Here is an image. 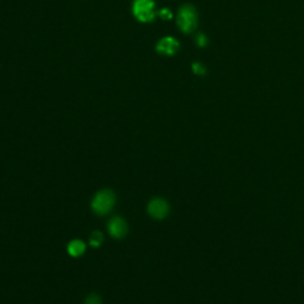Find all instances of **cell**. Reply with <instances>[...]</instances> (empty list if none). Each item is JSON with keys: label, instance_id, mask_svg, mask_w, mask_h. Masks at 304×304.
I'll list each match as a JSON object with an SVG mask.
<instances>
[{"label": "cell", "instance_id": "6", "mask_svg": "<svg viewBox=\"0 0 304 304\" xmlns=\"http://www.w3.org/2000/svg\"><path fill=\"white\" fill-rule=\"evenodd\" d=\"M156 49L162 55H173L178 50V42L172 37H164L157 43Z\"/></svg>", "mask_w": 304, "mask_h": 304}, {"label": "cell", "instance_id": "3", "mask_svg": "<svg viewBox=\"0 0 304 304\" xmlns=\"http://www.w3.org/2000/svg\"><path fill=\"white\" fill-rule=\"evenodd\" d=\"M132 10L136 18L144 23L152 21L156 17L153 0H135Z\"/></svg>", "mask_w": 304, "mask_h": 304}, {"label": "cell", "instance_id": "1", "mask_svg": "<svg viewBox=\"0 0 304 304\" xmlns=\"http://www.w3.org/2000/svg\"><path fill=\"white\" fill-rule=\"evenodd\" d=\"M116 204V194L110 189H104L95 195L92 201L93 212L98 215H106Z\"/></svg>", "mask_w": 304, "mask_h": 304}, {"label": "cell", "instance_id": "9", "mask_svg": "<svg viewBox=\"0 0 304 304\" xmlns=\"http://www.w3.org/2000/svg\"><path fill=\"white\" fill-rule=\"evenodd\" d=\"M85 304H102V303H101V299L98 296V295L92 294L87 297Z\"/></svg>", "mask_w": 304, "mask_h": 304}, {"label": "cell", "instance_id": "4", "mask_svg": "<svg viewBox=\"0 0 304 304\" xmlns=\"http://www.w3.org/2000/svg\"><path fill=\"white\" fill-rule=\"evenodd\" d=\"M169 203L163 198H153L148 206V213L151 218L156 220H162L166 218L169 214Z\"/></svg>", "mask_w": 304, "mask_h": 304}, {"label": "cell", "instance_id": "5", "mask_svg": "<svg viewBox=\"0 0 304 304\" xmlns=\"http://www.w3.org/2000/svg\"><path fill=\"white\" fill-rule=\"evenodd\" d=\"M108 232L113 238L123 239L129 232V227L125 220L120 216H114L108 223Z\"/></svg>", "mask_w": 304, "mask_h": 304}, {"label": "cell", "instance_id": "8", "mask_svg": "<svg viewBox=\"0 0 304 304\" xmlns=\"http://www.w3.org/2000/svg\"><path fill=\"white\" fill-rule=\"evenodd\" d=\"M89 241H91V245L94 247H99L104 241V235H102L100 232H94L89 238Z\"/></svg>", "mask_w": 304, "mask_h": 304}, {"label": "cell", "instance_id": "10", "mask_svg": "<svg viewBox=\"0 0 304 304\" xmlns=\"http://www.w3.org/2000/svg\"><path fill=\"white\" fill-rule=\"evenodd\" d=\"M193 70H194L195 74H197V75H203V74L206 73V69H204V67L200 63H194L193 64Z\"/></svg>", "mask_w": 304, "mask_h": 304}, {"label": "cell", "instance_id": "11", "mask_svg": "<svg viewBox=\"0 0 304 304\" xmlns=\"http://www.w3.org/2000/svg\"><path fill=\"white\" fill-rule=\"evenodd\" d=\"M197 44L200 45V46H204L207 44V39H206V37H204L203 35H200L197 37Z\"/></svg>", "mask_w": 304, "mask_h": 304}, {"label": "cell", "instance_id": "2", "mask_svg": "<svg viewBox=\"0 0 304 304\" xmlns=\"http://www.w3.org/2000/svg\"><path fill=\"white\" fill-rule=\"evenodd\" d=\"M177 25L184 33H190L196 29L197 13L193 6L184 5L179 8L177 14Z\"/></svg>", "mask_w": 304, "mask_h": 304}, {"label": "cell", "instance_id": "7", "mask_svg": "<svg viewBox=\"0 0 304 304\" xmlns=\"http://www.w3.org/2000/svg\"><path fill=\"white\" fill-rule=\"evenodd\" d=\"M86 251V245L82 240H79V239H75V240L70 241L69 245H68V253L70 254L71 257H80L85 253Z\"/></svg>", "mask_w": 304, "mask_h": 304}]
</instances>
